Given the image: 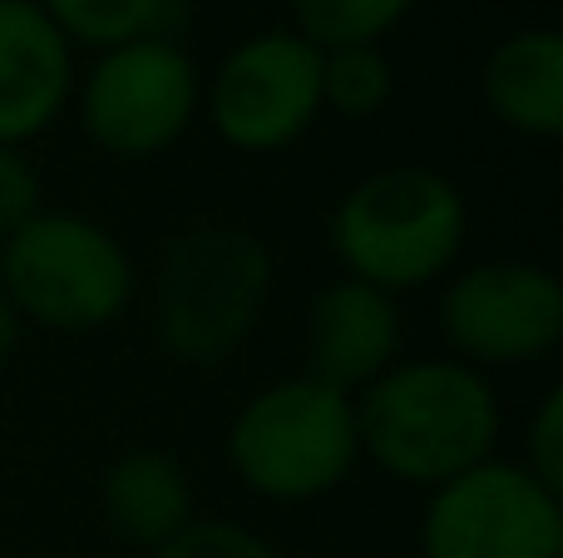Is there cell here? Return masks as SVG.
<instances>
[{
  "mask_svg": "<svg viewBox=\"0 0 563 558\" xmlns=\"http://www.w3.org/2000/svg\"><path fill=\"white\" fill-rule=\"evenodd\" d=\"M420 558H563V500L525 465L489 455L430 490Z\"/></svg>",
  "mask_w": 563,
  "mask_h": 558,
  "instance_id": "obj_7",
  "label": "cell"
},
{
  "mask_svg": "<svg viewBox=\"0 0 563 558\" xmlns=\"http://www.w3.org/2000/svg\"><path fill=\"white\" fill-rule=\"evenodd\" d=\"M440 326L470 366L544 361L563 336V287L539 263H479L445 287Z\"/></svg>",
  "mask_w": 563,
  "mask_h": 558,
  "instance_id": "obj_9",
  "label": "cell"
},
{
  "mask_svg": "<svg viewBox=\"0 0 563 558\" xmlns=\"http://www.w3.org/2000/svg\"><path fill=\"white\" fill-rule=\"evenodd\" d=\"M154 558H282L263 534L243 529L233 520H188L168 544H158Z\"/></svg>",
  "mask_w": 563,
  "mask_h": 558,
  "instance_id": "obj_17",
  "label": "cell"
},
{
  "mask_svg": "<svg viewBox=\"0 0 563 558\" xmlns=\"http://www.w3.org/2000/svg\"><path fill=\"white\" fill-rule=\"evenodd\" d=\"M203 104V79L168 35L129 40L95 59L79 89L85 134L114 158H154L188 134Z\"/></svg>",
  "mask_w": 563,
  "mask_h": 558,
  "instance_id": "obj_6",
  "label": "cell"
},
{
  "mask_svg": "<svg viewBox=\"0 0 563 558\" xmlns=\"http://www.w3.org/2000/svg\"><path fill=\"white\" fill-rule=\"evenodd\" d=\"M465 198L445 174L426 164H396L366 174L336 203L331 247L346 277L396 297L435 282L465 247Z\"/></svg>",
  "mask_w": 563,
  "mask_h": 558,
  "instance_id": "obj_2",
  "label": "cell"
},
{
  "mask_svg": "<svg viewBox=\"0 0 563 558\" xmlns=\"http://www.w3.org/2000/svg\"><path fill=\"white\" fill-rule=\"evenodd\" d=\"M75 49L35 0H0V144L20 148L59 119Z\"/></svg>",
  "mask_w": 563,
  "mask_h": 558,
  "instance_id": "obj_11",
  "label": "cell"
},
{
  "mask_svg": "<svg viewBox=\"0 0 563 558\" xmlns=\"http://www.w3.org/2000/svg\"><path fill=\"white\" fill-rule=\"evenodd\" d=\"M479 85L499 124L529 138H554L563 129V35L549 25L505 35L489 49Z\"/></svg>",
  "mask_w": 563,
  "mask_h": 558,
  "instance_id": "obj_12",
  "label": "cell"
},
{
  "mask_svg": "<svg viewBox=\"0 0 563 558\" xmlns=\"http://www.w3.org/2000/svg\"><path fill=\"white\" fill-rule=\"evenodd\" d=\"M40 213V174L25 158V148L0 144V237L25 227Z\"/></svg>",
  "mask_w": 563,
  "mask_h": 558,
  "instance_id": "obj_19",
  "label": "cell"
},
{
  "mask_svg": "<svg viewBox=\"0 0 563 558\" xmlns=\"http://www.w3.org/2000/svg\"><path fill=\"white\" fill-rule=\"evenodd\" d=\"M129 253L79 213H35L0 247V292L49 332H99L129 302Z\"/></svg>",
  "mask_w": 563,
  "mask_h": 558,
  "instance_id": "obj_4",
  "label": "cell"
},
{
  "mask_svg": "<svg viewBox=\"0 0 563 558\" xmlns=\"http://www.w3.org/2000/svg\"><path fill=\"white\" fill-rule=\"evenodd\" d=\"M104 514L124 539L134 544H168L194 520V490L184 470L158 450H134L109 465L104 475Z\"/></svg>",
  "mask_w": 563,
  "mask_h": 558,
  "instance_id": "obj_13",
  "label": "cell"
},
{
  "mask_svg": "<svg viewBox=\"0 0 563 558\" xmlns=\"http://www.w3.org/2000/svg\"><path fill=\"white\" fill-rule=\"evenodd\" d=\"M400 356V312L396 297L371 282L341 277L321 287L307 316V361L311 381H327L336 391L356 395L390 371Z\"/></svg>",
  "mask_w": 563,
  "mask_h": 558,
  "instance_id": "obj_10",
  "label": "cell"
},
{
  "mask_svg": "<svg viewBox=\"0 0 563 558\" xmlns=\"http://www.w3.org/2000/svg\"><path fill=\"white\" fill-rule=\"evenodd\" d=\"M321 114V49L297 30H263L228 49L208 85V119L223 144L273 154L301 138Z\"/></svg>",
  "mask_w": 563,
  "mask_h": 558,
  "instance_id": "obj_8",
  "label": "cell"
},
{
  "mask_svg": "<svg viewBox=\"0 0 563 558\" xmlns=\"http://www.w3.org/2000/svg\"><path fill=\"white\" fill-rule=\"evenodd\" d=\"M228 460L263 500L331 494L361 460L356 395L311 376L267 386L238 411L228 431Z\"/></svg>",
  "mask_w": 563,
  "mask_h": 558,
  "instance_id": "obj_3",
  "label": "cell"
},
{
  "mask_svg": "<svg viewBox=\"0 0 563 558\" xmlns=\"http://www.w3.org/2000/svg\"><path fill=\"white\" fill-rule=\"evenodd\" d=\"M15 336H20V316H15V306L5 302V292H0V366H5V356H10V346H15Z\"/></svg>",
  "mask_w": 563,
  "mask_h": 558,
  "instance_id": "obj_20",
  "label": "cell"
},
{
  "mask_svg": "<svg viewBox=\"0 0 563 558\" xmlns=\"http://www.w3.org/2000/svg\"><path fill=\"white\" fill-rule=\"evenodd\" d=\"M416 0H291L297 35L317 49L341 45H376L386 30L406 20Z\"/></svg>",
  "mask_w": 563,
  "mask_h": 558,
  "instance_id": "obj_15",
  "label": "cell"
},
{
  "mask_svg": "<svg viewBox=\"0 0 563 558\" xmlns=\"http://www.w3.org/2000/svg\"><path fill=\"white\" fill-rule=\"evenodd\" d=\"M35 5L69 40V49L89 45L99 55L129 40L168 35L178 20V0H35Z\"/></svg>",
  "mask_w": 563,
  "mask_h": 558,
  "instance_id": "obj_14",
  "label": "cell"
},
{
  "mask_svg": "<svg viewBox=\"0 0 563 558\" xmlns=\"http://www.w3.org/2000/svg\"><path fill=\"white\" fill-rule=\"evenodd\" d=\"M273 287V257L243 227H203L168 247L158 277V336L178 361L213 366L253 332Z\"/></svg>",
  "mask_w": 563,
  "mask_h": 558,
  "instance_id": "obj_5",
  "label": "cell"
},
{
  "mask_svg": "<svg viewBox=\"0 0 563 558\" xmlns=\"http://www.w3.org/2000/svg\"><path fill=\"white\" fill-rule=\"evenodd\" d=\"M356 435L361 455H371L390 480L440 490L495 455V386L470 361H396L356 395Z\"/></svg>",
  "mask_w": 563,
  "mask_h": 558,
  "instance_id": "obj_1",
  "label": "cell"
},
{
  "mask_svg": "<svg viewBox=\"0 0 563 558\" xmlns=\"http://www.w3.org/2000/svg\"><path fill=\"white\" fill-rule=\"evenodd\" d=\"M525 470L534 475L544 490L563 494V391H549L529 425V460Z\"/></svg>",
  "mask_w": 563,
  "mask_h": 558,
  "instance_id": "obj_18",
  "label": "cell"
},
{
  "mask_svg": "<svg viewBox=\"0 0 563 558\" xmlns=\"http://www.w3.org/2000/svg\"><path fill=\"white\" fill-rule=\"evenodd\" d=\"M396 75L376 45H341L321 49V109L341 119H371L386 109Z\"/></svg>",
  "mask_w": 563,
  "mask_h": 558,
  "instance_id": "obj_16",
  "label": "cell"
}]
</instances>
